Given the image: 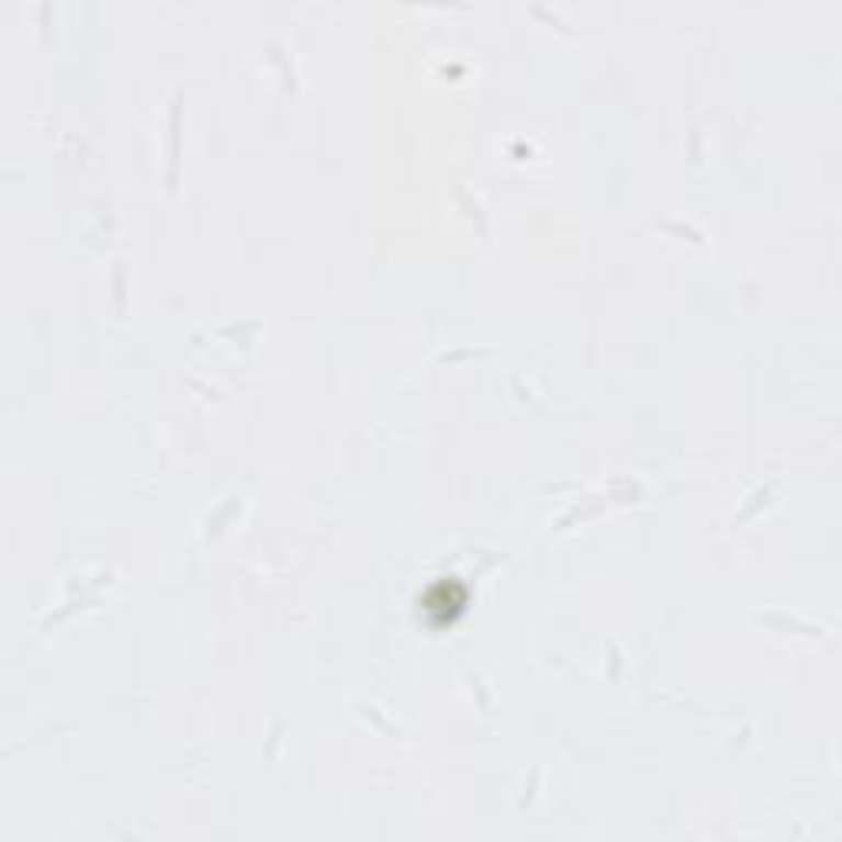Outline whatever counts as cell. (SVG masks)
<instances>
[{
	"mask_svg": "<svg viewBox=\"0 0 842 842\" xmlns=\"http://www.w3.org/2000/svg\"><path fill=\"white\" fill-rule=\"evenodd\" d=\"M468 606V590L458 580H438L422 596V609L431 622H451Z\"/></svg>",
	"mask_w": 842,
	"mask_h": 842,
	"instance_id": "6da1fadb",
	"label": "cell"
}]
</instances>
